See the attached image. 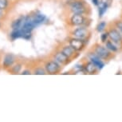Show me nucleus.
I'll list each match as a JSON object with an SVG mask.
<instances>
[{"label":"nucleus","mask_w":122,"mask_h":122,"mask_svg":"<svg viewBox=\"0 0 122 122\" xmlns=\"http://www.w3.org/2000/svg\"><path fill=\"white\" fill-rule=\"evenodd\" d=\"M86 6L83 2L81 1H73L71 3V10L74 14H79V15H83L86 12Z\"/></svg>","instance_id":"nucleus-1"},{"label":"nucleus","mask_w":122,"mask_h":122,"mask_svg":"<svg viewBox=\"0 0 122 122\" xmlns=\"http://www.w3.org/2000/svg\"><path fill=\"white\" fill-rule=\"evenodd\" d=\"M95 53L101 59H108L110 57L109 50L102 46H97L95 48Z\"/></svg>","instance_id":"nucleus-2"},{"label":"nucleus","mask_w":122,"mask_h":122,"mask_svg":"<svg viewBox=\"0 0 122 122\" xmlns=\"http://www.w3.org/2000/svg\"><path fill=\"white\" fill-rule=\"evenodd\" d=\"M70 46L73 50H76V51H80V50H81L84 48L85 42H84L83 39L75 38L70 39Z\"/></svg>","instance_id":"nucleus-3"},{"label":"nucleus","mask_w":122,"mask_h":122,"mask_svg":"<svg viewBox=\"0 0 122 122\" xmlns=\"http://www.w3.org/2000/svg\"><path fill=\"white\" fill-rule=\"evenodd\" d=\"M35 26L36 25L34 24V22L33 21V17L26 16V17H25L23 25H22L21 29L23 30H25V31L31 32L32 30H33V29L35 27Z\"/></svg>","instance_id":"nucleus-4"},{"label":"nucleus","mask_w":122,"mask_h":122,"mask_svg":"<svg viewBox=\"0 0 122 122\" xmlns=\"http://www.w3.org/2000/svg\"><path fill=\"white\" fill-rule=\"evenodd\" d=\"M60 70V66L58 63L55 61H50V62L46 63V70L47 73L54 74V73H57Z\"/></svg>","instance_id":"nucleus-5"},{"label":"nucleus","mask_w":122,"mask_h":122,"mask_svg":"<svg viewBox=\"0 0 122 122\" xmlns=\"http://www.w3.org/2000/svg\"><path fill=\"white\" fill-rule=\"evenodd\" d=\"M89 31L85 27H79V28L76 29L73 32V34L74 35L75 38H81V39H84L88 36Z\"/></svg>","instance_id":"nucleus-6"},{"label":"nucleus","mask_w":122,"mask_h":122,"mask_svg":"<svg viewBox=\"0 0 122 122\" xmlns=\"http://www.w3.org/2000/svg\"><path fill=\"white\" fill-rule=\"evenodd\" d=\"M109 37L113 42L118 43L121 42L122 40V36L121 33L119 32V30H111L109 32Z\"/></svg>","instance_id":"nucleus-7"},{"label":"nucleus","mask_w":122,"mask_h":122,"mask_svg":"<svg viewBox=\"0 0 122 122\" xmlns=\"http://www.w3.org/2000/svg\"><path fill=\"white\" fill-rule=\"evenodd\" d=\"M71 22L74 26H81L85 23V18L82 15L74 14L71 18Z\"/></svg>","instance_id":"nucleus-8"},{"label":"nucleus","mask_w":122,"mask_h":122,"mask_svg":"<svg viewBox=\"0 0 122 122\" xmlns=\"http://www.w3.org/2000/svg\"><path fill=\"white\" fill-rule=\"evenodd\" d=\"M54 58H55V61H56L57 63L66 64V63H67V61L69 60V57L66 56V55L61 51V52L57 53V54H55Z\"/></svg>","instance_id":"nucleus-9"},{"label":"nucleus","mask_w":122,"mask_h":122,"mask_svg":"<svg viewBox=\"0 0 122 122\" xmlns=\"http://www.w3.org/2000/svg\"><path fill=\"white\" fill-rule=\"evenodd\" d=\"M90 60H91L92 62H93L94 65L97 66V68H98L101 70V69H102L104 67V63L101 61V58L96 54H92L90 55Z\"/></svg>","instance_id":"nucleus-10"},{"label":"nucleus","mask_w":122,"mask_h":122,"mask_svg":"<svg viewBox=\"0 0 122 122\" xmlns=\"http://www.w3.org/2000/svg\"><path fill=\"white\" fill-rule=\"evenodd\" d=\"M14 61H15V57H14L13 55L10 54H6L3 60V66L5 68L10 67L14 64Z\"/></svg>","instance_id":"nucleus-11"},{"label":"nucleus","mask_w":122,"mask_h":122,"mask_svg":"<svg viewBox=\"0 0 122 122\" xmlns=\"http://www.w3.org/2000/svg\"><path fill=\"white\" fill-rule=\"evenodd\" d=\"M24 19H25V17H20V18H18V19L15 20V21L12 22V25H11L13 30L21 29L22 25H23Z\"/></svg>","instance_id":"nucleus-12"},{"label":"nucleus","mask_w":122,"mask_h":122,"mask_svg":"<svg viewBox=\"0 0 122 122\" xmlns=\"http://www.w3.org/2000/svg\"><path fill=\"white\" fill-rule=\"evenodd\" d=\"M46 20V16L42 14H37L33 17V21L34 22V24L36 25H38V24H41L42 23Z\"/></svg>","instance_id":"nucleus-13"},{"label":"nucleus","mask_w":122,"mask_h":122,"mask_svg":"<svg viewBox=\"0 0 122 122\" xmlns=\"http://www.w3.org/2000/svg\"><path fill=\"white\" fill-rule=\"evenodd\" d=\"M10 38L12 40H15L17 38H22V29L13 30V31L10 34Z\"/></svg>","instance_id":"nucleus-14"},{"label":"nucleus","mask_w":122,"mask_h":122,"mask_svg":"<svg viewBox=\"0 0 122 122\" xmlns=\"http://www.w3.org/2000/svg\"><path fill=\"white\" fill-rule=\"evenodd\" d=\"M62 52L65 54L66 56L70 57L73 55V53H74V50L70 46H65L62 49Z\"/></svg>","instance_id":"nucleus-15"},{"label":"nucleus","mask_w":122,"mask_h":122,"mask_svg":"<svg viewBox=\"0 0 122 122\" xmlns=\"http://www.w3.org/2000/svg\"><path fill=\"white\" fill-rule=\"evenodd\" d=\"M96 69H97V66L94 65V63L92 62V61L87 63V65L86 66V72L89 73H95Z\"/></svg>","instance_id":"nucleus-16"},{"label":"nucleus","mask_w":122,"mask_h":122,"mask_svg":"<svg viewBox=\"0 0 122 122\" xmlns=\"http://www.w3.org/2000/svg\"><path fill=\"white\" fill-rule=\"evenodd\" d=\"M108 8V3H103L99 7V17H102L105 12L106 11Z\"/></svg>","instance_id":"nucleus-17"},{"label":"nucleus","mask_w":122,"mask_h":122,"mask_svg":"<svg viewBox=\"0 0 122 122\" xmlns=\"http://www.w3.org/2000/svg\"><path fill=\"white\" fill-rule=\"evenodd\" d=\"M105 47H106L109 50H110V51H112V52L117 51V47L113 44V43H112V42H111V41H107V42H106V46H105Z\"/></svg>","instance_id":"nucleus-18"},{"label":"nucleus","mask_w":122,"mask_h":122,"mask_svg":"<svg viewBox=\"0 0 122 122\" xmlns=\"http://www.w3.org/2000/svg\"><path fill=\"white\" fill-rule=\"evenodd\" d=\"M105 26H106V22H101L97 25V32H102L105 30Z\"/></svg>","instance_id":"nucleus-19"},{"label":"nucleus","mask_w":122,"mask_h":122,"mask_svg":"<svg viewBox=\"0 0 122 122\" xmlns=\"http://www.w3.org/2000/svg\"><path fill=\"white\" fill-rule=\"evenodd\" d=\"M8 6L7 0H0V9L1 10H6Z\"/></svg>","instance_id":"nucleus-20"},{"label":"nucleus","mask_w":122,"mask_h":122,"mask_svg":"<svg viewBox=\"0 0 122 122\" xmlns=\"http://www.w3.org/2000/svg\"><path fill=\"white\" fill-rule=\"evenodd\" d=\"M34 74H37V75H44L46 73V71L43 70L42 68H38L34 70Z\"/></svg>","instance_id":"nucleus-21"},{"label":"nucleus","mask_w":122,"mask_h":122,"mask_svg":"<svg viewBox=\"0 0 122 122\" xmlns=\"http://www.w3.org/2000/svg\"><path fill=\"white\" fill-rule=\"evenodd\" d=\"M21 68H22L21 65H16V66H13V68H12V72H13L14 73H19V72H20V70H21Z\"/></svg>","instance_id":"nucleus-22"},{"label":"nucleus","mask_w":122,"mask_h":122,"mask_svg":"<svg viewBox=\"0 0 122 122\" xmlns=\"http://www.w3.org/2000/svg\"><path fill=\"white\" fill-rule=\"evenodd\" d=\"M108 37H109V33H104V34H101V42H106L107 39H108Z\"/></svg>","instance_id":"nucleus-23"},{"label":"nucleus","mask_w":122,"mask_h":122,"mask_svg":"<svg viewBox=\"0 0 122 122\" xmlns=\"http://www.w3.org/2000/svg\"><path fill=\"white\" fill-rule=\"evenodd\" d=\"M116 25H117V28L119 29V32L121 33V36H122V22H117Z\"/></svg>","instance_id":"nucleus-24"},{"label":"nucleus","mask_w":122,"mask_h":122,"mask_svg":"<svg viewBox=\"0 0 122 122\" xmlns=\"http://www.w3.org/2000/svg\"><path fill=\"white\" fill-rule=\"evenodd\" d=\"M22 74H23V75H30V70H24L23 72L22 73Z\"/></svg>","instance_id":"nucleus-25"},{"label":"nucleus","mask_w":122,"mask_h":122,"mask_svg":"<svg viewBox=\"0 0 122 122\" xmlns=\"http://www.w3.org/2000/svg\"><path fill=\"white\" fill-rule=\"evenodd\" d=\"M92 2H93V3L96 6H97L99 4V0H92Z\"/></svg>","instance_id":"nucleus-26"},{"label":"nucleus","mask_w":122,"mask_h":122,"mask_svg":"<svg viewBox=\"0 0 122 122\" xmlns=\"http://www.w3.org/2000/svg\"><path fill=\"white\" fill-rule=\"evenodd\" d=\"M2 15H3V10H1V9H0V18L2 17Z\"/></svg>","instance_id":"nucleus-27"}]
</instances>
